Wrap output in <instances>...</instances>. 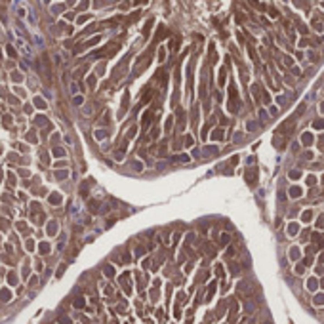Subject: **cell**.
I'll use <instances>...</instances> for the list:
<instances>
[{"mask_svg": "<svg viewBox=\"0 0 324 324\" xmlns=\"http://www.w3.org/2000/svg\"><path fill=\"white\" fill-rule=\"evenodd\" d=\"M313 128H315V130H322L324 128V118L315 120V122H313Z\"/></svg>", "mask_w": 324, "mask_h": 324, "instance_id": "cell-4", "label": "cell"}, {"mask_svg": "<svg viewBox=\"0 0 324 324\" xmlns=\"http://www.w3.org/2000/svg\"><path fill=\"white\" fill-rule=\"evenodd\" d=\"M299 177H301V172H297V170L290 172V179H299Z\"/></svg>", "mask_w": 324, "mask_h": 324, "instance_id": "cell-6", "label": "cell"}, {"mask_svg": "<svg viewBox=\"0 0 324 324\" xmlns=\"http://www.w3.org/2000/svg\"><path fill=\"white\" fill-rule=\"evenodd\" d=\"M307 183H309V185H313V183H316L315 175H309V177H307Z\"/></svg>", "mask_w": 324, "mask_h": 324, "instance_id": "cell-11", "label": "cell"}, {"mask_svg": "<svg viewBox=\"0 0 324 324\" xmlns=\"http://www.w3.org/2000/svg\"><path fill=\"white\" fill-rule=\"evenodd\" d=\"M303 271H305V269H303V265L299 263V265H297V267H296V273H297V274H301Z\"/></svg>", "mask_w": 324, "mask_h": 324, "instance_id": "cell-10", "label": "cell"}, {"mask_svg": "<svg viewBox=\"0 0 324 324\" xmlns=\"http://www.w3.org/2000/svg\"><path fill=\"white\" fill-rule=\"evenodd\" d=\"M315 301L318 303V305H322V303H324V296H322V294H320V296H316V299H315Z\"/></svg>", "mask_w": 324, "mask_h": 324, "instance_id": "cell-9", "label": "cell"}, {"mask_svg": "<svg viewBox=\"0 0 324 324\" xmlns=\"http://www.w3.org/2000/svg\"><path fill=\"white\" fill-rule=\"evenodd\" d=\"M320 263H324V254H322V256H320Z\"/></svg>", "mask_w": 324, "mask_h": 324, "instance_id": "cell-12", "label": "cell"}, {"mask_svg": "<svg viewBox=\"0 0 324 324\" xmlns=\"http://www.w3.org/2000/svg\"><path fill=\"white\" fill-rule=\"evenodd\" d=\"M322 183H324V175H322Z\"/></svg>", "mask_w": 324, "mask_h": 324, "instance_id": "cell-13", "label": "cell"}, {"mask_svg": "<svg viewBox=\"0 0 324 324\" xmlns=\"http://www.w3.org/2000/svg\"><path fill=\"white\" fill-rule=\"evenodd\" d=\"M313 242H316L320 248H324V237H320V235H313Z\"/></svg>", "mask_w": 324, "mask_h": 324, "instance_id": "cell-2", "label": "cell"}, {"mask_svg": "<svg viewBox=\"0 0 324 324\" xmlns=\"http://www.w3.org/2000/svg\"><path fill=\"white\" fill-rule=\"evenodd\" d=\"M301 141H303V145H311V143H313V133H303L301 136Z\"/></svg>", "mask_w": 324, "mask_h": 324, "instance_id": "cell-1", "label": "cell"}, {"mask_svg": "<svg viewBox=\"0 0 324 324\" xmlns=\"http://www.w3.org/2000/svg\"><path fill=\"white\" fill-rule=\"evenodd\" d=\"M290 196H294V198L301 196V189H299V187H292V189H290Z\"/></svg>", "mask_w": 324, "mask_h": 324, "instance_id": "cell-3", "label": "cell"}, {"mask_svg": "<svg viewBox=\"0 0 324 324\" xmlns=\"http://www.w3.org/2000/svg\"><path fill=\"white\" fill-rule=\"evenodd\" d=\"M307 286H309V290H316V288H318V282H316V279H311L309 282H307Z\"/></svg>", "mask_w": 324, "mask_h": 324, "instance_id": "cell-5", "label": "cell"}, {"mask_svg": "<svg viewBox=\"0 0 324 324\" xmlns=\"http://www.w3.org/2000/svg\"><path fill=\"white\" fill-rule=\"evenodd\" d=\"M311 217H313V212H311V210H307V212H303V215H301V219H303V221H309V219Z\"/></svg>", "mask_w": 324, "mask_h": 324, "instance_id": "cell-7", "label": "cell"}, {"mask_svg": "<svg viewBox=\"0 0 324 324\" xmlns=\"http://www.w3.org/2000/svg\"><path fill=\"white\" fill-rule=\"evenodd\" d=\"M288 231H290V235H296V233H297V225H296V223H292Z\"/></svg>", "mask_w": 324, "mask_h": 324, "instance_id": "cell-8", "label": "cell"}]
</instances>
